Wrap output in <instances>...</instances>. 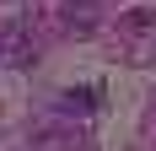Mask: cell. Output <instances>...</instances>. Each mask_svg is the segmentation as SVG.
Here are the masks:
<instances>
[{"mask_svg": "<svg viewBox=\"0 0 156 151\" xmlns=\"http://www.w3.org/2000/svg\"><path fill=\"white\" fill-rule=\"evenodd\" d=\"M59 108H65V113H92L97 97H92L86 87H76V92H65V97H59Z\"/></svg>", "mask_w": 156, "mask_h": 151, "instance_id": "obj_2", "label": "cell"}, {"mask_svg": "<svg viewBox=\"0 0 156 151\" xmlns=\"http://www.w3.org/2000/svg\"><path fill=\"white\" fill-rule=\"evenodd\" d=\"M0 60H5V65H32V60H38V43H32V32L11 27L5 38H0Z\"/></svg>", "mask_w": 156, "mask_h": 151, "instance_id": "obj_1", "label": "cell"}]
</instances>
